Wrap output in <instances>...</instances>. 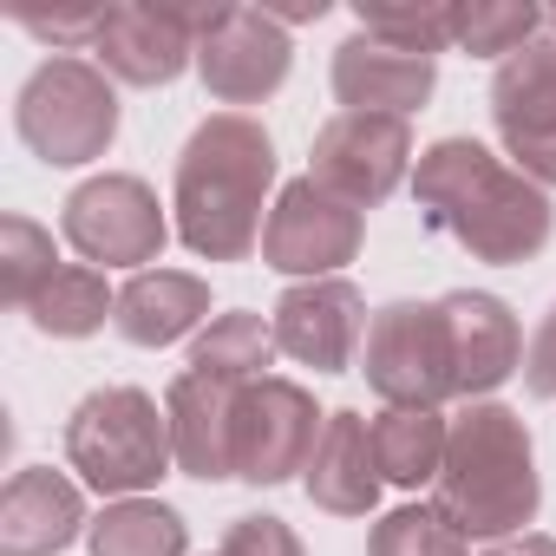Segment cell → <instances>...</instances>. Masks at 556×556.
<instances>
[{"mask_svg": "<svg viewBox=\"0 0 556 556\" xmlns=\"http://www.w3.org/2000/svg\"><path fill=\"white\" fill-rule=\"evenodd\" d=\"M413 197L439 236H452L471 262L517 268L543 255L556 229V203L543 184H530L517 164L484 151L478 138H439L413 164Z\"/></svg>", "mask_w": 556, "mask_h": 556, "instance_id": "1", "label": "cell"}, {"mask_svg": "<svg viewBox=\"0 0 556 556\" xmlns=\"http://www.w3.org/2000/svg\"><path fill=\"white\" fill-rule=\"evenodd\" d=\"M275 190V138L249 118V112H216L203 118L184 151H177V184H170V210H177V242L203 262H242L255 255Z\"/></svg>", "mask_w": 556, "mask_h": 556, "instance_id": "2", "label": "cell"}, {"mask_svg": "<svg viewBox=\"0 0 556 556\" xmlns=\"http://www.w3.org/2000/svg\"><path fill=\"white\" fill-rule=\"evenodd\" d=\"M432 504L471 543L523 536L543 510L530 426L497 400H465V413L452 419V439H445V471L432 484Z\"/></svg>", "mask_w": 556, "mask_h": 556, "instance_id": "3", "label": "cell"}, {"mask_svg": "<svg viewBox=\"0 0 556 556\" xmlns=\"http://www.w3.org/2000/svg\"><path fill=\"white\" fill-rule=\"evenodd\" d=\"M66 465L99 497H151L157 478L177 465L170 419L144 387H99L66 419Z\"/></svg>", "mask_w": 556, "mask_h": 556, "instance_id": "4", "label": "cell"}, {"mask_svg": "<svg viewBox=\"0 0 556 556\" xmlns=\"http://www.w3.org/2000/svg\"><path fill=\"white\" fill-rule=\"evenodd\" d=\"M14 131L53 170H79V164L105 157L112 138H118L112 73L99 60H73V53L34 66L27 86H21V99H14Z\"/></svg>", "mask_w": 556, "mask_h": 556, "instance_id": "5", "label": "cell"}, {"mask_svg": "<svg viewBox=\"0 0 556 556\" xmlns=\"http://www.w3.org/2000/svg\"><path fill=\"white\" fill-rule=\"evenodd\" d=\"M361 374L387 406H445L458 400V367H452V334L439 302H387L374 308Z\"/></svg>", "mask_w": 556, "mask_h": 556, "instance_id": "6", "label": "cell"}, {"mask_svg": "<svg viewBox=\"0 0 556 556\" xmlns=\"http://www.w3.org/2000/svg\"><path fill=\"white\" fill-rule=\"evenodd\" d=\"M60 229L66 242L92 262V268H151L170 242V216L157 203V190L131 170H105V177H86L66 203H60Z\"/></svg>", "mask_w": 556, "mask_h": 556, "instance_id": "7", "label": "cell"}, {"mask_svg": "<svg viewBox=\"0 0 556 556\" xmlns=\"http://www.w3.org/2000/svg\"><path fill=\"white\" fill-rule=\"evenodd\" d=\"M367 242V210L341 203L315 177H295L275 190L268 229H262V262L275 275H302V282H328L341 275Z\"/></svg>", "mask_w": 556, "mask_h": 556, "instance_id": "8", "label": "cell"}, {"mask_svg": "<svg viewBox=\"0 0 556 556\" xmlns=\"http://www.w3.org/2000/svg\"><path fill=\"white\" fill-rule=\"evenodd\" d=\"M413 125L380 112H334L308 151V177L354 210H380L413 177Z\"/></svg>", "mask_w": 556, "mask_h": 556, "instance_id": "9", "label": "cell"}, {"mask_svg": "<svg viewBox=\"0 0 556 556\" xmlns=\"http://www.w3.org/2000/svg\"><path fill=\"white\" fill-rule=\"evenodd\" d=\"M328 413L315 406L308 387L295 380H255L236 400V478L242 484H289L295 471H308L315 445H321Z\"/></svg>", "mask_w": 556, "mask_h": 556, "instance_id": "10", "label": "cell"}, {"mask_svg": "<svg viewBox=\"0 0 556 556\" xmlns=\"http://www.w3.org/2000/svg\"><path fill=\"white\" fill-rule=\"evenodd\" d=\"M295 66V40L262 8H223V21L197 40V79L216 105H262L282 92Z\"/></svg>", "mask_w": 556, "mask_h": 556, "instance_id": "11", "label": "cell"}, {"mask_svg": "<svg viewBox=\"0 0 556 556\" xmlns=\"http://www.w3.org/2000/svg\"><path fill=\"white\" fill-rule=\"evenodd\" d=\"M491 125L510 151V164L556 190V40H530L510 53L491 79Z\"/></svg>", "mask_w": 556, "mask_h": 556, "instance_id": "12", "label": "cell"}, {"mask_svg": "<svg viewBox=\"0 0 556 556\" xmlns=\"http://www.w3.org/2000/svg\"><path fill=\"white\" fill-rule=\"evenodd\" d=\"M275 328V348H282L289 361L315 367V374H348L367 348V295L348 282V275H328V282H295L282 302H275L268 315Z\"/></svg>", "mask_w": 556, "mask_h": 556, "instance_id": "13", "label": "cell"}, {"mask_svg": "<svg viewBox=\"0 0 556 556\" xmlns=\"http://www.w3.org/2000/svg\"><path fill=\"white\" fill-rule=\"evenodd\" d=\"M328 86L341 99V112H380V118H413L432 92H439V60L426 53H400L387 40L348 34L334 47Z\"/></svg>", "mask_w": 556, "mask_h": 556, "instance_id": "14", "label": "cell"}, {"mask_svg": "<svg viewBox=\"0 0 556 556\" xmlns=\"http://www.w3.org/2000/svg\"><path fill=\"white\" fill-rule=\"evenodd\" d=\"M92 53L118 86H170V79H184V66H197V34L184 27L177 8L118 0V8H105V21H99Z\"/></svg>", "mask_w": 556, "mask_h": 556, "instance_id": "15", "label": "cell"}, {"mask_svg": "<svg viewBox=\"0 0 556 556\" xmlns=\"http://www.w3.org/2000/svg\"><path fill=\"white\" fill-rule=\"evenodd\" d=\"M439 308H445V334H452L458 400H491L510 374H523V328H517V315L497 295L452 289Z\"/></svg>", "mask_w": 556, "mask_h": 556, "instance_id": "16", "label": "cell"}, {"mask_svg": "<svg viewBox=\"0 0 556 556\" xmlns=\"http://www.w3.org/2000/svg\"><path fill=\"white\" fill-rule=\"evenodd\" d=\"M236 400H242V387L203 380L190 367L170 380L164 419H170V452H177L184 478H203V484L236 478Z\"/></svg>", "mask_w": 556, "mask_h": 556, "instance_id": "17", "label": "cell"}, {"mask_svg": "<svg viewBox=\"0 0 556 556\" xmlns=\"http://www.w3.org/2000/svg\"><path fill=\"white\" fill-rule=\"evenodd\" d=\"M79 530H92L86 517V491L53 471V465H21L0 491V556H60Z\"/></svg>", "mask_w": 556, "mask_h": 556, "instance_id": "18", "label": "cell"}, {"mask_svg": "<svg viewBox=\"0 0 556 556\" xmlns=\"http://www.w3.org/2000/svg\"><path fill=\"white\" fill-rule=\"evenodd\" d=\"M380 458H374V419H361V413H328V426H321V445H315V458H308V471H302V491H308V504L315 510H328V517H367L374 504H380Z\"/></svg>", "mask_w": 556, "mask_h": 556, "instance_id": "19", "label": "cell"}, {"mask_svg": "<svg viewBox=\"0 0 556 556\" xmlns=\"http://www.w3.org/2000/svg\"><path fill=\"white\" fill-rule=\"evenodd\" d=\"M210 282L190 268H144L118 289V315L112 328L131 348H170V341H197L210 328Z\"/></svg>", "mask_w": 556, "mask_h": 556, "instance_id": "20", "label": "cell"}, {"mask_svg": "<svg viewBox=\"0 0 556 556\" xmlns=\"http://www.w3.org/2000/svg\"><path fill=\"white\" fill-rule=\"evenodd\" d=\"M445 439H452V419L432 413V406H387V413H374V458H380V478L400 484V491L439 484Z\"/></svg>", "mask_w": 556, "mask_h": 556, "instance_id": "21", "label": "cell"}, {"mask_svg": "<svg viewBox=\"0 0 556 556\" xmlns=\"http://www.w3.org/2000/svg\"><path fill=\"white\" fill-rule=\"evenodd\" d=\"M92 556H190V523L164 497H118L86 530Z\"/></svg>", "mask_w": 556, "mask_h": 556, "instance_id": "22", "label": "cell"}, {"mask_svg": "<svg viewBox=\"0 0 556 556\" xmlns=\"http://www.w3.org/2000/svg\"><path fill=\"white\" fill-rule=\"evenodd\" d=\"M275 328L262 315H216L197 341H190V374L203 380H229V387H255L275 367Z\"/></svg>", "mask_w": 556, "mask_h": 556, "instance_id": "23", "label": "cell"}, {"mask_svg": "<svg viewBox=\"0 0 556 556\" xmlns=\"http://www.w3.org/2000/svg\"><path fill=\"white\" fill-rule=\"evenodd\" d=\"M27 315H34V328H40L47 341H86V334H99V328L118 315V295L105 289V268L66 262Z\"/></svg>", "mask_w": 556, "mask_h": 556, "instance_id": "24", "label": "cell"}, {"mask_svg": "<svg viewBox=\"0 0 556 556\" xmlns=\"http://www.w3.org/2000/svg\"><path fill=\"white\" fill-rule=\"evenodd\" d=\"M354 34L387 40L400 53L439 60V53L458 47V0H419V8H413V0H361V8H354Z\"/></svg>", "mask_w": 556, "mask_h": 556, "instance_id": "25", "label": "cell"}, {"mask_svg": "<svg viewBox=\"0 0 556 556\" xmlns=\"http://www.w3.org/2000/svg\"><path fill=\"white\" fill-rule=\"evenodd\" d=\"M60 268L66 262L53 255V229H40L21 210L0 216V295H8V308H34Z\"/></svg>", "mask_w": 556, "mask_h": 556, "instance_id": "26", "label": "cell"}, {"mask_svg": "<svg viewBox=\"0 0 556 556\" xmlns=\"http://www.w3.org/2000/svg\"><path fill=\"white\" fill-rule=\"evenodd\" d=\"M536 27H543L536 0H458V53H471V60H497L504 66L510 53L543 40Z\"/></svg>", "mask_w": 556, "mask_h": 556, "instance_id": "27", "label": "cell"}, {"mask_svg": "<svg viewBox=\"0 0 556 556\" xmlns=\"http://www.w3.org/2000/svg\"><path fill=\"white\" fill-rule=\"evenodd\" d=\"M367 556H471V536L439 504H400L374 523Z\"/></svg>", "mask_w": 556, "mask_h": 556, "instance_id": "28", "label": "cell"}, {"mask_svg": "<svg viewBox=\"0 0 556 556\" xmlns=\"http://www.w3.org/2000/svg\"><path fill=\"white\" fill-rule=\"evenodd\" d=\"M223 543H236L242 556H302V536L282 517H236L223 530Z\"/></svg>", "mask_w": 556, "mask_h": 556, "instance_id": "29", "label": "cell"}, {"mask_svg": "<svg viewBox=\"0 0 556 556\" xmlns=\"http://www.w3.org/2000/svg\"><path fill=\"white\" fill-rule=\"evenodd\" d=\"M523 387H530V400H556V308L536 321V334L523 348Z\"/></svg>", "mask_w": 556, "mask_h": 556, "instance_id": "30", "label": "cell"}, {"mask_svg": "<svg viewBox=\"0 0 556 556\" xmlns=\"http://www.w3.org/2000/svg\"><path fill=\"white\" fill-rule=\"evenodd\" d=\"M99 21H105V8H92V14H21V27L34 34V40H53V47H92L99 40Z\"/></svg>", "mask_w": 556, "mask_h": 556, "instance_id": "31", "label": "cell"}, {"mask_svg": "<svg viewBox=\"0 0 556 556\" xmlns=\"http://www.w3.org/2000/svg\"><path fill=\"white\" fill-rule=\"evenodd\" d=\"M484 556H556V536H543V530H523V536H504V543H491Z\"/></svg>", "mask_w": 556, "mask_h": 556, "instance_id": "32", "label": "cell"}, {"mask_svg": "<svg viewBox=\"0 0 556 556\" xmlns=\"http://www.w3.org/2000/svg\"><path fill=\"white\" fill-rule=\"evenodd\" d=\"M268 21H282V27H302V21H321L328 14V0H295V8H262Z\"/></svg>", "mask_w": 556, "mask_h": 556, "instance_id": "33", "label": "cell"}, {"mask_svg": "<svg viewBox=\"0 0 556 556\" xmlns=\"http://www.w3.org/2000/svg\"><path fill=\"white\" fill-rule=\"evenodd\" d=\"M543 27H549V40H556V8H543Z\"/></svg>", "mask_w": 556, "mask_h": 556, "instance_id": "34", "label": "cell"}, {"mask_svg": "<svg viewBox=\"0 0 556 556\" xmlns=\"http://www.w3.org/2000/svg\"><path fill=\"white\" fill-rule=\"evenodd\" d=\"M210 556H242V549H236V543H216V549H210Z\"/></svg>", "mask_w": 556, "mask_h": 556, "instance_id": "35", "label": "cell"}]
</instances>
